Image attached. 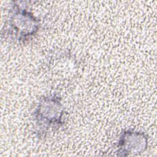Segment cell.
Returning a JSON list of instances; mask_svg holds the SVG:
<instances>
[{"label": "cell", "instance_id": "obj_2", "mask_svg": "<svg viewBox=\"0 0 157 157\" xmlns=\"http://www.w3.org/2000/svg\"><path fill=\"white\" fill-rule=\"evenodd\" d=\"M7 21L4 34L19 43H26L39 31V20L27 9L13 2Z\"/></svg>", "mask_w": 157, "mask_h": 157}, {"label": "cell", "instance_id": "obj_3", "mask_svg": "<svg viewBox=\"0 0 157 157\" xmlns=\"http://www.w3.org/2000/svg\"><path fill=\"white\" fill-rule=\"evenodd\" d=\"M148 144V138L145 132L131 129L124 130L121 133L118 140L117 155H139L147 150Z\"/></svg>", "mask_w": 157, "mask_h": 157}, {"label": "cell", "instance_id": "obj_1", "mask_svg": "<svg viewBox=\"0 0 157 157\" xmlns=\"http://www.w3.org/2000/svg\"><path fill=\"white\" fill-rule=\"evenodd\" d=\"M64 107L56 94L45 96L38 102L33 112L36 136L44 138L50 132L59 129L64 123Z\"/></svg>", "mask_w": 157, "mask_h": 157}]
</instances>
